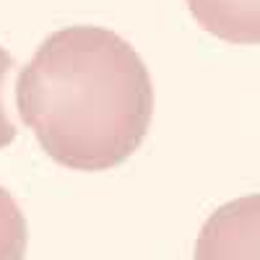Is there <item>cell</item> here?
<instances>
[{"mask_svg":"<svg viewBox=\"0 0 260 260\" xmlns=\"http://www.w3.org/2000/svg\"><path fill=\"white\" fill-rule=\"evenodd\" d=\"M16 107L52 161L104 172L143 143L154 83L130 42L104 26L78 24L50 34L21 68Z\"/></svg>","mask_w":260,"mask_h":260,"instance_id":"1","label":"cell"},{"mask_svg":"<svg viewBox=\"0 0 260 260\" xmlns=\"http://www.w3.org/2000/svg\"><path fill=\"white\" fill-rule=\"evenodd\" d=\"M192 260H260V192L216 208L201 226Z\"/></svg>","mask_w":260,"mask_h":260,"instance_id":"2","label":"cell"},{"mask_svg":"<svg viewBox=\"0 0 260 260\" xmlns=\"http://www.w3.org/2000/svg\"><path fill=\"white\" fill-rule=\"evenodd\" d=\"M198 26L229 45H260V0H187Z\"/></svg>","mask_w":260,"mask_h":260,"instance_id":"3","label":"cell"},{"mask_svg":"<svg viewBox=\"0 0 260 260\" xmlns=\"http://www.w3.org/2000/svg\"><path fill=\"white\" fill-rule=\"evenodd\" d=\"M29 242L26 216L13 195L0 185V260H24Z\"/></svg>","mask_w":260,"mask_h":260,"instance_id":"4","label":"cell"},{"mask_svg":"<svg viewBox=\"0 0 260 260\" xmlns=\"http://www.w3.org/2000/svg\"><path fill=\"white\" fill-rule=\"evenodd\" d=\"M13 68V57L0 47V94H3V81L8 76V71ZM16 141V125L8 120L6 115V107H3V99H0V148H6Z\"/></svg>","mask_w":260,"mask_h":260,"instance_id":"5","label":"cell"}]
</instances>
